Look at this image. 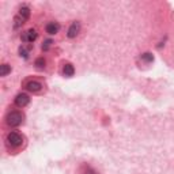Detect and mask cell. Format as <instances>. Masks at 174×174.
Instances as JSON below:
<instances>
[{"label": "cell", "mask_w": 174, "mask_h": 174, "mask_svg": "<svg viewBox=\"0 0 174 174\" xmlns=\"http://www.w3.org/2000/svg\"><path fill=\"white\" fill-rule=\"evenodd\" d=\"M63 74H64V76H67V78H71V76H74V74H75V68H74V65L72 64H65L64 65V68H63Z\"/></svg>", "instance_id": "52a82bcc"}, {"label": "cell", "mask_w": 174, "mask_h": 174, "mask_svg": "<svg viewBox=\"0 0 174 174\" xmlns=\"http://www.w3.org/2000/svg\"><path fill=\"white\" fill-rule=\"evenodd\" d=\"M18 15H21L25 21H27V19L30 18V8L27 7V5H22L18 11Z\"/></svg>", "instance_id": "9c48e42d"}, {"label": "cell", "mask_w": 174, "mask_h": 174, "mask_svg": "<svg viewBox=\"0 0 174 174\" xmlns=\"http://www.w3.org/2000/svg\"><path fill=\"white\" fill-rule=\"evenodd\" d=\"M29 102H30L29 95L23 94V92H22V94H18L16 95V98H15V105L18 106V108H25Z\"/></svg>", "instance_id": "3957f363"}, {"label": "cell", "mask_w": 174, "mask_h": 174, "mask_svg": "<svg viewBox=\"0 0 174 174\" xmlns=\"http://www.w3.org/2000/svg\"><path fill=\"white\" fill-rule=\"evenodd\" d=\"M35 38H37V32L34 29H30L22 34V41L23 42H33Z\"/></svg>", "instance_id": "277c9868"}, {"label": "cell", "mask_w": 174, "mask_h": 174, "mask_svg": "<svg viewBox=\"0 0 174 174\" xmlns=\"http://www.w3.org/2000/svg\"><path fill=\"white\" fill-rule=\"evenodd\" d=\"M26 89L29 90V91L38 92L41 89H42V85H41L40 82H37V80H30V82L26 83Z\"/></svg>", "instance_id": "8992f818"}, {"label": "cell", "mask_w": 174, "mask_h": 174, "mask_svg": "<svg viewBox=\"0 0 174 174\" xmlns=\"http://www.w3.org/2000/svg\"><path fill=\"white\" fill-rule=\"evenodd\" d=\"M7 143L11 147H19V146L23 144V137L16 132H11L7 135Z\"/></svg>", "instance_id": "7a4b0ae2"}, {"label": "cell", "mask_w": 174, "mask_h": 174, "mask_svg": "<svg viewBox=\"0 0 174 174\" xmlns=\"http://www.w3.org/2000/svg\"><path fill=\"white\" fill-rule=\"evenodd\" d=\"M34 65L37 67L38 69H44L45 68V60H44V57L37 59V60H35V63H34Z\"/></svg>", "instance_id": "7c38bea8"}, {"label": "cell", "mask_w": 174, "mask_h": 174, "mask_svg": "<svg viewBox=\"0 0 174 174\" xmlns=\"http://www.w3.org/2000/svg\"><path fill=\"white\" fill-rule=\"evenodd\" d=\"M79 32H80V23L79 22H74V23L69 26L67 35H68V38H75L78 34H79Z\"/></svg>", "instance_id": "5b68a950"}, {"label": "cell", "mask_w": 174, "mask_h": 174, "mask_svg": "<svg viewBox=\"0 0 174 174\" xmlns=\"http://www.w3.org/2000/svg\"><path fill=\"white\" fill-rule=\"evenodd\" d=\"M142 59H143L144 61H147V63H151V61L154 60V56L151 55V53L147 52V53H143V55H142Z\"/></svg>", "instance_id": "4fadbf2b"}, {"label": "cell", "mask_w": 174, "mask_h": 174, "mask_svg": "<svg viewBox=\"0 0 174 174\" xmlns=\"http://www.w3.org/2000/svg\"><path fill=\"white\" fill-rule=\"evenodd\" d=\"M59 29H60V26H59V23H55V22H50V23L46 25V33L48 34H56V33L59 32Z\"/></svg>", "instance_id": "ba28073f"}, {"label": "cell", "mask_w": 174, "mask_h": 174, "mask_svg": "<svg viewBox=\"0 0 174 174\" xmlns=\"http://www.w3.org/2000/svg\"><path fill=\"white\" fill-rule=\"evenodd\" d=\"M29 50H30V49H25L23 46H21V48H19V53H21V56H23L25 59H27V57H29Z\"/></svg>", "instance_id": "5bb4252c"}, {"label": "cell", "mask_w": 174, "mask_h": 174, "mask_svg": "<svg viewBox=\"0 0 174 174\" xmlns=\"http://www.w3.org/2000/svg\"><path fill=\"white\" fill-rule=\"evenodd\" d=\"M50 44H52V41H50V40H46V41H45V44L42 45V49H44V50H48V49H49V46H50Z\"/></svg>", "instance_id": "9a60e30c"}, {"label": "cell", "mask_w": 174, "mask_h": 174, "mask_svg": "<svg viewBox=\"0 0 174 174\" xmlns=\"http://www.w3.org/2000/svg\"><path fill=\"white\" fill-rule=\"evenodd\" d=\"M11 72V67L8 64H2L0 65V76H7Z\"/></svg>", "instance_id": "8fae6325"}, {"label": "cell", "mask_w": 174, "mask_h": 174, "mask_svg": "<svg viewBox=\"0 0 174 174\" xmlns=\"http://www.w3.org/2000/svg\"><path fill=\"white\" fill-rule=\"evenodd\" d=\"M23 113H21V112L18 110H14L11 112V113L7 114V124L10 125V127H18V125H21L22 122H23Z\"/></svg>", "instance_id": "6da1fadb"}, {"label": "cell", "mask_w": 174, "mask_h": 174, "mask_svg": "<svg viewBox=\"0 0 174 174\" xmlns=\"http://www.w3.org/2000/svg\"><path fill=\"white\" fill-rule=\"evenodd\" d=\"M25 22H26V21H25L21 15H18V14H16L15 18H14V29H19V27H21Z\"/></svg>", "instance_id": "30bf717a"}]
</instances>
